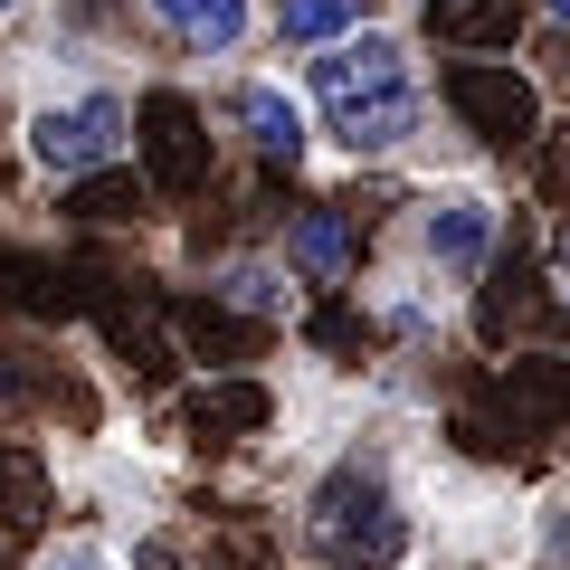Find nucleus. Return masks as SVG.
<instances>
[{
  "label": "nucleus",
  "instance_id": "10",
  "mask_svg": "<svg viewBox=\"0 0 570 570\" xmlns=\"http://www.w3.org/2000/svg\"><path fill=\"white\" fill-rule=\"evenodd\" d=\"M419 20H428V39H438V48H466V58H494V48H513V39H523L532 0H428Z\"/></svg>",
  "mask_w": 570,
  "mask_h": 570
},
{
  "label": "nucleus",
  "instance_id": "5",
  "mask_svg": "<svg viewBox=\"0 0 570 570\" xmlns=\"http://www.w3.org/2000/svg\"><path fill=\"white\" fill-rule=\"evenodd\" d=\"M409 247H419V276L428 285H475L504 247V200L485 190H428L419 219H409Z\"/></svg>",
  "mask_w": 570,
  "mask_h": 570
},
{
  "label": "nucleus",
  "instance_id": "11",
  "mask_svg": "<svg viewBox=\"0 0 570 570\" xmlns=\"http://www.w3.org/2000/svg\"><path fill=\"white\" fill-rule=\"evenodd\" d=\"M209 305L247 314V324H285L295 314V276H285V257H219L209 266Z\"/></svg>",
  "mask_w": 570,
  "mask_h": 570
},
{
  "label": "nucleus",
  "instance_id": "9",
  "mask_svg": "<svg viewBox=\"0 0 570 570\" xmlns=\"http://www.w3.org/2000/svg\"><path fill=\"white\" fill-rule=\"evenodd\" d=\"M276 257H285V276H295V285H343L352 266H362V228H352L343 200H305L295 219H285Z\"/></svg>",
  "mask_w": 570,
  "mask_h": 570
},
{
  "label": "nucleus",
  "instance_id": "15",
  "mask_svg": "<svg viewBox=\"0 0 570 570\" xmlns=\"http://www.w3.org/2000/svg\"><path fill=\"white\" fill-rule=\"evenodd\" d=\"M181 352H200L209 371H238V362H257V324L200 295V305H181Z\"/></svg>",
  "mask_w": 570,
  "mask_h": 570
},
{
  "label": "nucleus",
  "instance_id": "4",
  "mask_svg": "<svg viewBox=\"0 0 570 570\" xmlns=\"http://www.w3.org/2000/svg\"><path fill=\"white\" fill-rule=\"evenodd\" d=\"M438 96H448V115L466 124L475 142H494V153L542 142V86H532L513 58H448L438 67Z\"/></svg>",
  "mask_w": 570,
  "mask_h": 570
},
{
  "label": "nucleus",
  "instance_id": "2",
  "mask_svg": "<svg viewBox=\"0 0 570 570\" xmlns=\"http://www.w3.org/2000/svg\"><path fill=\"white\" fill-rule=\"evenodd\" d=\"M305 551L324 570H400L409 561V542H419V513H409V494L390 485V466L381 456H333L324 475L305 485Z\"/></svg>",
  "mask_w": 570,
  "mask_h": 570
},
{
  "label": "nucleus",
  "instance_id": "13",
  "mask_svg": "<svg viewBox=\"0 0 570 570\" xmlns=\"http://www.w3.org/2000/svg\"><path fill=\"white\" fill-rule=\"evenodd\" d=\"M142 200H153V181L142 171H124V163H105V171H86V181H67V219L77 228H124V219H142Z\"/></svg>",
  "mask_w": 570,
  "mask_h": 570
},
{
  "label": "nucleus",
  "instance_id": "18",
  "mask_svg": "<svg viewBox=\"0 0 570 570\" xmlns=\"http://www.w3.org/2000/svg\"><path fill=\"white\" fill-rule=\"evenodd\" d=\"M542 10H551V20H561V29H570V0H542Z\"/></svg>",
  "mask_w": 570,
  "mask_h": 570
},
{
  "label": "nucleus",
  "instance_id": "17",
  "mask_svg": "<svg viewBox=\"0 0 570 570\" xmlns=\"http://www.w3.org/2000/svg\"><path fill=\"white\" fill-rule=\"evenodd\" d=\"M551 285H561V295H570V219L551 228Z\"/></svg>",
  "mask_w": 570,
  "mask_h": 570
},
{
  "label": "nucleus",
  "instance_id": "8",
  "mask_svg": "<svg viewBox=\"0 0 570 570\" xmlns=\"http://www.w3.org/2000/svg\"><path fill=\"white\" fill-rule=\"evenodd\" d=\"M142 29L181 58H238L247 29H257V0H134Z\"/></svg>",
  "mask_w": 570,
  "mask_h": 570
},
{
  "label": "nucleus",
  "instance_id": "19",
  "mask_svg": "<svg viewBox=\"0 0 570 570\" xmlns=\"http://www.w3.org/2000/svg\"><path fill=\"white\" fill-rule=\"evenodd\" d=\"M20 10H29V0H0V20H20Z\"/></svg>",
  "mask_w": 570,
  "mask_h": 570
},
{
  "label": "nucleus",
  "instance_id": "12",
  "mask_svg": "<svg viewBox=\"0 0 570 570\" xmlns=\"http://www.w3.org/2000/svg\"><path fill=\"white\" fill-rule=\"evenodd\" d=\"M190 428L200 438H257V428H276V390L247 381V371H219L209 390H190Z\"/></svg>",
  "mask_w": 570,
  "mask_h": 570
},
{
  "label": "nucleus",
  "instance_id": "16",
  "mask_svg": "<svg viewBox=\"0 0 570 570\" xmlns=\"http://www.w3.org/2000/svg\"><path fill=\"white\" fill-rule=\"evenodd\" d=\"M29 570H124V561H115L105 542H86V532H67V542H48Z\"/></svg>",
  "mask_w": 570,
  "mask_h": 570
},
{
  "label": "nucleus",
  "instance_id": "7",
  "mask_svg": "<svg viewBox=\"0 0 570 570\" xmlns=\"http://www.w3.org/2000/svg\"><path fill=\"white\" fill-rule=\"evenodd\" d=\"M228 124H238V142L257 153L266 171H305V153H314V115H305V96H285L276 77L228 86Z\"/></svg>",
  "mask_w": 570,
  "mask_h": 570
},
{
  "label": "nucleus",
  "instance_id": "1",
  "mask_svg": "<svg viewBox=\"0 0 570 570\" xmlns=\"http://www.w3.org/2000/svg\"><path fill=\"white\" fill-rule=\"evenodd\" d=\"M305 105L324 115L333 153H352V163H390V153H409L428 134V86H419V67H409V48L390 29H352V39L314 48Z\"/></svg>",
  "mask_w": 570,
  "mask_h": 570
},
{
  "label": "nucleus",
  "instance_id": "6",
  "mask_svg": "<svg viewBox=\"0 0 570 570\" xmlns=\"http://www.w3.org/2000/svg\"><path fill=\"white\" fill-rule=\"evenodd\" d=\"M134 153H142V181L171 190V200H200L209 171H219L209 115H200L190 96H142V105H134Z\"/></svg>",
  "mask_w": 570,
  "mask_h": 570
},
{
  "label": "nucleus",
  "instance_id": "14",
  "mask_svg": "<svg viewBox=\"0 0 570 570\" xmlns=\"http://www.w3.org/2000/svg\"><path fill=\"white\" fill-rule=\"evenodd\" d=\"M362 10L371 0H266V29H276V48H333V39H352L362 29Z\"/></svg>",
  "mask_w": 570,
  "mask_h": 570
},
{
  "label": "nucleus",
  "instance_id": "3",
  "mask_svg": "<svg viewBox=\"0 0 570 570\" xmlns=\"http://www.w3.org/2000/svg\"><path fill=\"white\" fill-rule=\"evenodd\" d=\"M124 142H134V96L105 86V77H77V86H58V96H29V115H20L29 171H48L58 190L86 181V171H105V163H124Z\"/></svg>",
  "mask_w": 570,
  "mask_h": 570
}]
</instances>
